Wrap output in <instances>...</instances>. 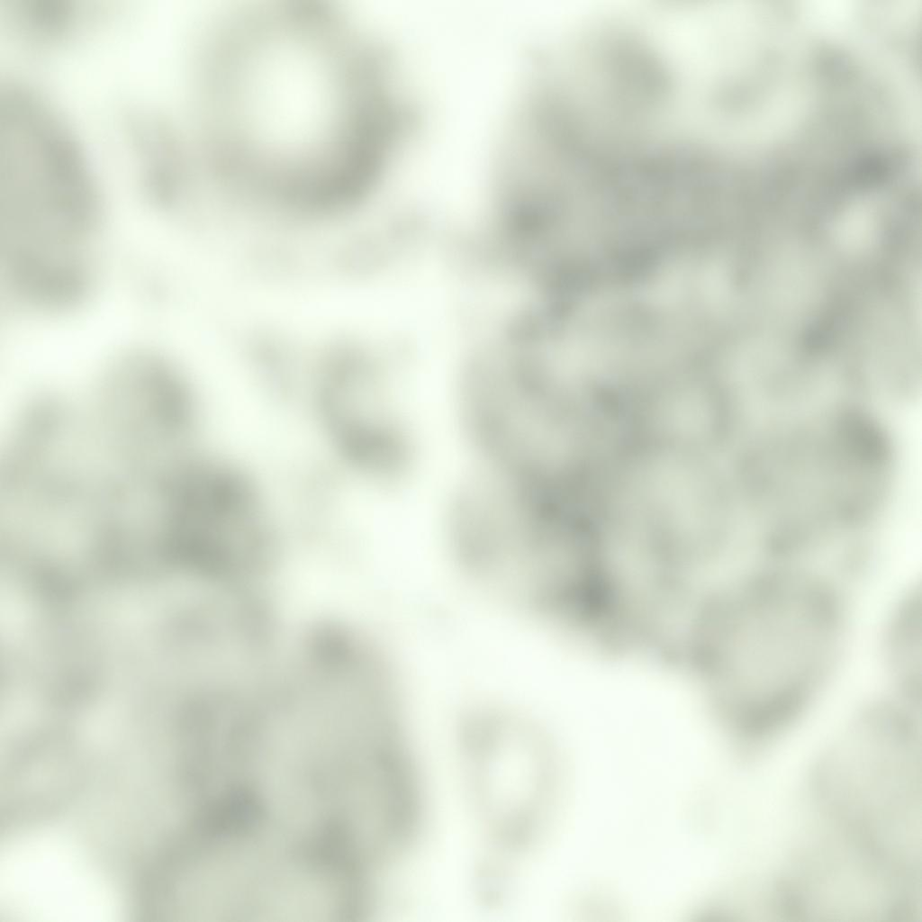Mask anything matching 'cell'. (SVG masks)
Returning a JSON list of instances; mask_svg holds the SVG:
<instances>
[{"label":"cell","instance_id":"cell-2","mask_svg":"<svg viewBox=\"0 0 922 922\" xmlns=\"http://www.w3.org/2000/svg\"><path fill=\"white\" fill-rule=\"evenodd\" d=\"M911 719L898 711L864 716L819 769L822 806L836 827L884 848L912 840L918 764Z\"/></svg>","mask_w":922,"mask_h":922},{"label":"cell","instance_id":"cell-1","mask_svg":"<svg viewBox=\"0 0 922 922\" xmlns=\"http://www.w3.org/2000/svg\"><path fill=\"white\" fill-rule=\"evenodd\" d=\"M840 632L836 600L823 583L776 572L703 601L686 647L723 719L755 740L782 728L813 696Z\"/></svg>","mask_w":922,"mask_h":922},{"label":"cell","instance_id":"cell-3","mask_svg":"<svg viewBox=\"0 0 922 922\" xmlns=\"http://www.w3.org/2000/svg\"><path fill=\"white\" fill-rule=\"evenodd\" d=\"M827 425L777 438L760 455L756 485L791 532L851 521L881 493L880 466L867 441L841 415Z\"/></svg>","mask_w":922,"mask_h":922},{"label":"cell","instance_id":"cell-4","mask_svg":"<svg viewBox=\"0 0 922 922\" xmlns=\"http://www.w3.org/2000/svg\"><path fill=\"white\" fill-rule=\"evenodd\" d=\"M919 609L911 599L899 608L887 638V659L894 678L908 695L915 696L921 675Z\"/></svg>","mask_w":922,"mask_h":922}]
</instances>
